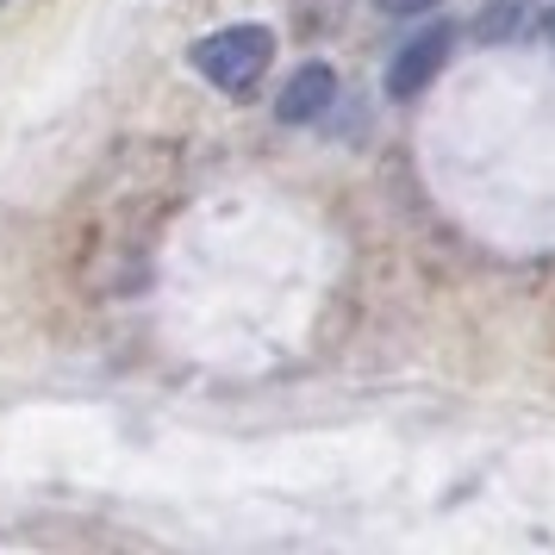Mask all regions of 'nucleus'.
Returning <instances> with one entry per match:
<instances>
[{"instance_id": "3", "label": "nucleus", "mask_w": 555, "mask_h": 555, "mask_svg": "<svg viewBox=\"0 0 555 555\" xmlns=\"http://www.w3.org/2000/svg\"><path fill=\"white\" fill-rule=\"evenodd\" d=\"M331 101H337V76H331L325 63H312V69H300V76L281 88V119H287V126H306V119H319Z\"/></svg>"}, {"instance_id": "4", "label": "nucleus", "mask_w": 555, "mask_h": 555, "mask_svg": "<svg viewBox=\"0 0 555 555\" xmlns=\"http://www.w3.org/2000/svg\"><path fill=\"white\" fill-rule=\"evenodd\" d=\"M537 26V7L530 0H493V13L480 20V38L487 44H505V38H525Z\"/></svg>"}, {"instance_id": "5", "label": "nucleus", "mask_w": 555, "mask_h": 555, "mask_svg": "<svg viewBox=\"0 0 555 555\" xmlns=\"http://www.w3.org/2000/svg\"><path fill=\"white\" fill-rule=\"evenodd\" d=\"M375 7H387V13H418V7H430V0H375Z\"/></svg>"}, {"instance_id": "6", "label": "nucleus", "mask_w": 555, "mask_h": 555, "mask_svg": "<svg viewBox=\"0 0 555 555\" xmlns=\"http://www.w3.org/2000/svg\"><path fill=\"white\" fill-rule=\"evenodd\" d=\"M550 44H555V13H550Z\"/></svg>"}, {"instance_id": "1", "label": "nucleus", "mask_w": 555, "mask_h": 555, "mask_svg": "<svg viewBox=\"0 0 555 555\" xmlns=\"http://www.w3.org/2000/svg\"><path fill=\"white\" fill-rule=\"evenodd\" d=\"M269 56H275V38H269L262 26H225V31H212V38H201V44H194V69H201L212 88L244 94V88H256V81H262Z\"/></svg>"}, {"instance_id": "2", "label": "nucleus", "mask_w": 555, "mask_h": 555, "mask_svg": "<svg viewBox=\"0 0 555 555\" xmlns=\"http://www.w3.org/2000/svg\"><path fill=\"white\" fill-rule=\"evenodd\" d=\"M443 56H450V26H437L425 31V38H412L400 56H393V69H387V94H418L437 69H443Z\"/></svg>"}]
</instances>
